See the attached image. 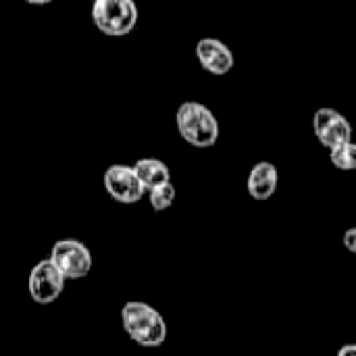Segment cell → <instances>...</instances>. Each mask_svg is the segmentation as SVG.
<instances>
[{
	"mask_svg": "<svg viewBox=\"0 0 356 356\" xmlns=\"http://www.w3.org/2000/svg\"><path fill=\"white\" fill-rule=\"evenodd\" d=\"M121 321L125 334L144 348H156L167 340V323L163 315L140 300H129L121 309Z\"/></svg>",
	"mask_w": 356,
	"mask_h": 356,
	"instance_id": "cell-1",
	"label": "cell"
},
{
	"mask_svg": "<svg viewBox=\"0 0 356 356\" xmlns=\"http://www.w3.org/2000/svg\"><path fill=\"white\" fill-rule=\"evenodd\" d=\"M134 171L146 192L161 188L165 184H171V171L167 163H163L161 159H140L134 165Z\"/></svg>",
	"mask_w": 356,
	"mask_h": 356,
	"instance_id": "cell-10",
	"label": "cell"
},
{
	"mask_svg": "<svg viewBox=\"0 0 356 356\" xmlns=\"http://www.w3.org/2000/svg\"><path fill=\"white\" fill-rule=\"evenodd\" d=\"M48 259L58 267L65 280H81L92 271V254L88 246L73 238L54 242Z\"/></svg>",
	"mask_w": 356,
	"mask_h": 356,
	"instance_id": "cell-4",
	"label": "cell"
},
{
	"mask_svg": "<svg viewBox=\"0 0 356 356\" xmlns=\"http://www.w3.org/2000/svg\"><path fill=\"white\" fill-rule=\"evenodd\" d=\"M336 356H356V344H344Z\"/></svg>",
	"mask_w": 356,
	"mask_h": 356,
	"instance_id": "cell-14",
	"label": "cell"
},
{
	"mask_svg": "<svg viewBox=\"0 0 356 356\" xmlns=\"http://www.w3.org/2000/svg\"><path fill=\"white\" fill-rule=\"evenodd\" d=\"M280 186V171L273 163L261 161L252 165L248 179H246V190L254 200H269Z\"/></svg>",
	"mask_w": 356,
	"mask_h": 356,
	"instance_id": "cell-9",
	"label": "cell"
},
{
	"mask_svg": "<svg viewBox=\"0 0 356 356\" xmlns=\"http://www.w3.org/2000/svg\"><path fill=\"white\" fill-rule=\"evenodd\" d=\"M175 125L179 136L194 148H211L219 140V121L202 102H181L175 115Z\"/></svg>",
	"mask_w": 356,
	"mask_h": 356,
	"instance_id": "cell-2",
	"label": "cell"
},
{
	"mask_svg": "<svg viewBox=\"0 0 356 356\" xmlns=\"http://www.w3.org/2000/svg\"><path fill=\"white\" fill-rule=\"evenodd\" d=\"M344 246H346V250L350 252V254H356V227H350V229H346L344 232Z\"/></svg>",
	"mask_w": 356,
	"mask_h": 356,
	"instance_id": "cell-13",
	"label": "cell"
},
{
	"mask_svg": "<svg viewBox=\"0 0 356 356\" xmlns=\"http://www.w3.org/2000/svg\"><path fill=\"white\" fill-rule=\"evenodd\" d=\"M104 190L119 204H136L146 194L134 167L129 165H111L104 171Z\"/></svg>",
	"mask_w": 356,
	"mask_h": 356,
	"instance_id": "cell-7",
	"label": "cell"
},
{
	"mask_svg": "<svg viewBox=\"0 0 356 356\" xmlns=\"http://www.w3.org/2000/svg\"><path fill=\"white\" fill-rule=\"evenodd\" d=\"M92 23L108 38L129 35L138 23V6L131 0H96L92 4Z\"/></svg>",
	"mask_w": 356,
	"mask_h": 356,
	"instance_id": "cell-3",
	"label": "cell"
},
{
	"mask_svg": "<svg viewBox=\"0 0 356 356\" xmlns=\"http://www.w3.org/2000/svg\"><path fill=\"white\" fill-rule=\"evenodd\" d=\"M65 282L67 280L58 271V267L50 259H44L31 269L27 280V292L35 305H52L63 294Z\"/></svg>",
	"mask_w": 356,
	"mask_h": 356,
	"instance_id": "cell-5",
	"label": "cell"
},
{
	"mask_svg": "<svg viewBox=\"0 0 356 356\" xmlns=\"http://www.w3.org/2000/svg\"><path fill=\"white\" fill-rule=\"evenodd\" d=\"M313 131L319 144L327 150L338 148L340 144H346L353 140V125L350 121L336 108H319L313 115Z\"/></svg>",
	"mask_w": 356,
	"mask_h": 356,
	"instance_id": "cell-6",
	"label": "cell"
},
{
	"mask_svg": "<svg viewBox=\"0 0 356 356\" xmlns=\"http://www.w3.org/2000/svg\"><path fill=\"white\" fill-rule=\"evenodd\" d=\"M196 58L211 75H227L234 69L232 48L217 38H202L196 44Z\"/></svg>",
	"mask_w": 356,
	"mask_h": 356,
	"instance_id": "cell-8",
	"label": "cell"
},
{
	"mask_svg": "<svg viewBox=\"0 0 356 356\" xmlns=\"http://www.w3.org/2000/svg\"><path fill=\"white\" fill-rule=\"evenodd\" d=\"M175 196H177L175 186L173 184H165V186L154 188V190L148 192V202H150V207L154 211H167L169 207H173Z\"/></svg>",
	"mask_w": 356,
	"mask_h": 356,
	"instance_id": "cell-12",
	"label": "cell"
},
{
	"mask_svg": "<svg viewBox=\"0 0 356 356\" xmlns=\"http://www.w3.org/2000/svg\"><path fill=\"white\" fill-rule=\"evenodd\" d=\"M330 161L338 171H356V142L350 140L330 150Z\"/></svg>",
	"mask_w": 356,
	"mask_h": 356,
	"instance_id": "cell-11",
	"label": "cell"
}]
</instances>
